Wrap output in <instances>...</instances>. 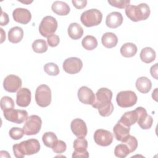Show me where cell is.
Listing matches in <instances>:
<instances>
[{
	"mask_svg": "<svg viewBox=\"0 0 158 158\" xmlns=\"http://www.w3.org/2000/svg\"><path fill=\"white\" fill-rule=\"evenodd\" d=\"M12 149L15 157L23 158L25 155L38 153L40 149V144L36 139H29L14 144Z\"/></svg>",
	"mask_w": 158,
	"mask_h": 158,
	"instance_id": "1",
	"label": "cell"
},
{
	"mask_svg": "<svg viewBox=\"0 0 158 158\" xmlns=\"http://www.w3.org/2000/svg\"><path fill=\"white\" fill-rule=\"evenodd\" d=\"M150 13V8L146 3H141L138 6L128 5L125 8L126 15L133 22L146 20L149 17Z\"/></svg>",
	"mask_w": 158,
	"mask_h": 158,
	"instance_id": "2",
	"label": "cell"
},
{
	"mask_svg": "<svg viewBox=\"0 0 158 158\" xmlns=\"http://www.w3.org/2000/svg\"><path fill=\"white\" fill-rule=\"evenodd\" d=\"M102 19V14L96 9H91L83 12L80 16L81 23L86 27L98 25Z\"/></svg>",
	"mask_w": 158,
	"mask_h": 158,
	"instance_id": "3",
	"label": "cell"
},
{
	"mask_svg": "<svg viewBox=\"0 0 158 158\" xmlns=\"http://www.w3.org/2000/svg\"><path fill=\"white\" fill-rule=\"evenodd\" d=\"M35 101L36 104L41 107H46L51 102V91L46 85H41L36 89Z\"/></svg>",
	"mask_w": 158,
	"mask_h": 158,
	"instance_id": "4",
	"label": "cell"
},
{
	"mask_svg": "<svg viewBox=\"0 0 158 158\" xmlns=\"http://www.w3.org/2000/svg\"><path fill=\"white\" fill-rule=\"evenodd\" d=\"M57 28V22L56 19L50 15L44 17L40 25L39 32L43 37H48L54 34Z\"/></svg>",
	"mask_w": 158,
	"mask_h": 158,
	"instance_id": "5",
	"label": "cell"
},
{
	"mask_svg": "<svg viewBox=\"0 0 158 158\" xmlns=\"http://www.w3.org/2000/svg\"><path fill=\"white\" fill-rule=\"evenodd\" d=\"M137 96L133 91H122L116 96V101L118 106L127 108L133 106L137 102Z\"/></svg>",
	"mask_w": 158,
	"mask_h": 158,
	"instance_id": "6",
	"label": "cell"
},
{
	"mask_svg": "<svg viewBox=\"0 0 158 158\" xmlns=\"http://www.w3.org/2000/svg\"><path fill=\"white\" fill-rule=\"evenodd\" d=\"M42 120L36 115L28 117L23 127V130L26 135H34L38 134L41 128Z\"/></svg>",
	"mask_w": 158,
	"mask_h": 158,
	"instance_id": "7",
	"label": "cell"
},
{
	"mask_svg": "<svg viewBox=\"0 0 158 158\" xmlns=\"http://www.w3.org/2000/svg\"><path fill=\"white\" fill-rule=\"evenodd\" d=\"M112 92L107 88H101L98 90L95 95V99L91 105L93 107L98 109L111 102Z\"/></svg>",
	"mask_w": 158,
	"mask_h": 158,
	"instance_id": "8",
	"label": "cell"
},
{
	"mask_svg": "<svg viewBox=\"0 0 158 158\" xmlns=\"http://www.w3.org/2000/svg\"><path fill=\"white\" fill-rule=\"evenodd\" d=\"M4 118L11 122L21 124L27 120L28 117V112L25 110L19 109H10L3 111Z\"/></svg>",
	"mask_w": 158,
	"mask_h": 158,
	"instance_id": "9",
	"label": "cell"
},
{
	"mask_svg": "<svg viewBox=\"0 0 158 158\" xmlns=\"http://www.w3.org/2000/svg\"><path fill=\"white\" fill-rule=\"evenodd\" d=\"M62 67L64 70L67 73L76 74L82 69L83 62L80 59L72 57L64 60Z\"/></svg>",
	"mask_w": 158,
	"mask_h": 158,
	"instance_id": "10",
	"label": "cell"
},
{
	"mask_svg": "<svg viewBox=\"0 0 158 158\" xmlns=\"http://www.w3.org/2000/svg\"><path fill=\"white\" fill-rule=\"evenodd\" d=\"M75 149L72 157H89V153L87 151L88 141L85 138H78L74 140L73 144Z\"/></svg>",
	"mask_w": 158,
	"mask_h": 158,
	"instance_id": "11",
	"label": "cell"
},
{
	"mask_svg": "<svg viewBox=\"0 0 158 158\" xmlns=\"http://www.w3.org/2000/svg\"><path fill=\"white\" fill-rule=\"evenodd\" d=\"M95 143L101 146H107L111 144L113 141V135L110 131L103 130H96L94 133Z\"/></svg>",
	"mask_w": 158,
	"mask_h": 158,
	"instance_id": "12",
	"label": "cell"
},
{
	"mask_svg": "<svg viewBox=\"0 0 158 158\" xmlns=\"http://www.w3.org/2000/svg\"><path fill=\"white\" fill-rule=\"evenodd\" d=\"M137 114L138 119L137 123L139 126L143 130H148L151 128L153 123L152 117L148 115L146 110L143 107H138L135 109Z\"/></svg>",
	"mask_w": 158,
	"mask_h": 158,
	"instance_id": "13",
	"label": "cell"
},
{
	"mask_svg": "<svg viewBox=\"0 0 158 158\" xmlns=\"http://www.w3.org/2000/svg\"><path fill=\"white\" fill-rule=\"evenodd\" d=\"M3 86L7 92L15 93L21 88L22 80L17 75H9L4 80Z\"/></svg>",
	"mask_w": 158,
	"mask_h": 158,
	"instance_id": "14",
	"label": "cell"
},
{
	"mask_svg": "<svg viewBox=\"0 0 158 158\" xmlns=\"http://www.w3.org/2000/svg\"><path fill=\"white\" fill-rule=\"evenodd\" d=\"M73 133L78 138H85L88 133L86 123L81 118L73 119L70 124Z\"/></svg>",
	"mask_w": 158,
	"mask_h": 158,
	"instance_id": "15",
	"label": "cell"
},
{
	"mask_svg": "<svg viewBox=\"0 0 158 158\" xmlns=\"http://www.w3.org/2000/svg\"><path fill=\"white\" fill-rule=\"evenodd\" d=\"M78 98L79 101L85 104L92 105L95 99V95L89 88L83 86L78 90Z\"/></svg>",
	"mask_w": 158,
	"mask_h": 158,
	"instance_id": "16",
	"label": "cell"
},
{
	"mask_svg": "<svg viewBox=\"0 0 158 158\" xmlns=\"http://www.w3.org/2000/svg\"><path fill=\"white\" fill-rule=\"evenodd\" d=\"M31 93L27 88H20L17 93L16 104L17 106L25 107L29 106L31 102Z\"/></svg>",
	"mask_w": 158,
	"mask_h": 158,
	"instance_id": "17",
	"label": "cell"
},
{
	"mask_svg": "<svg viewBox=\"0 0 158 158\" xmlns=\"http://www.w3.org/2000/svg\"><path fill=\"white\" fill-rule=\"evenodd\" d=\"M14 20L22 24H27L31 19V12L25 8H17L12 12Z\"/></svg>",
	"mask_w": 158,
	"mask_h": 158,
	"instance_id": "18",
	"label": "cell"
},
{
	"mask_svg": "<svg viewBox=\"0 0 158 158\" xmlns=\"http://www.w3.org/2000/svg\"><path fill=\"white\" fill-rule=\"evenodd\" d=\"M130 127L125 125L119 121L113 128L114 134L116 139L121 142H123L130 135Z\"/></svg>",
	"mask_w": 158,
	"mask_h": 158,
	"instance_id": "19",
	"label": "cell"
},
{
	"mask_svg": "<svg viewBox=\"0 0 158 158\" xmlns=\"http://www.w3.org/2000/svg\"><path fill=\"white\" fill-rule=\"evenodd\" d=\"M123 17L118 12H112L109 13L106 19L107 27L110 28H116L120 26L123 22Z\"/></svg>",
	"mask_w": 158,
	"mask_h": 158,
	"instance_id": "20",
	"label": "cell"
},
{
	"mask_svg": "<svg viewBox=\"0 0 158 158\" xmlns=\"http://www.w3.org/2000/svg\"><path fill=\"white\" fill-rule=\"evenodd\" d=\"M51 9L55 14L60 16L67 15L70 11L69 6L65 2L61 1H56L54 2L52 4Z\"/></svg>",
	"mask_w": 158,
	"mask_h": 158,
	"instance_id": "21",
	"label": "cell"
},
{
	"mask_svg": "<svg viewBox=\"0 0 158 158\" xmlns=\"http://www.w3.org/2000/svg\"><path fill=\"white\" fill-rule=\"evenodd\" d=\"M23 37V30L20 27H14L8 31V40L14 44L21 41Z\"/></svg>",
	"mask_w": 158,
	"mask_h": 158,
	"instance_id": "22",
	"label": "cell"
},
{
	"mask_svg": "<svg viewBox=\"0 0 158 158\" xmlns=\"http://www.w3.org/2000/svg\"><path fill=\"white\" fill-rule=\"evenodd\" d=\"M136 89L141 93H148L151 89L152 83L151 80L146 77L138 78L135 83Z\"/></svg>",
	"mask_w": 158,
	"mask_h": 158,
	"instance_id": "23",
	"label": "cell"
},
{
	"mask_svg": "<svg viewBox=\"0 0 158 158\" xmlns=\"http://www.w3.org/2000/svg\"><path fill=\"white\" fill-rule=\"evenodd\" d=\"M101 42L104 47L110 49L117 44L118 38L115 34L112 32H106L102 36Z\"/></svg>",
	"mask_w": 158,
	"mask_h": 158,
	"instance_id": "24",
	"label": "cell"
},
{
	"mask_svg": "<svg viewBox=\"0 0 158 158\" xmlns=\"http://www.w3.org/2000/svg\"><path fill=\"white\" fill-rule=\"evenodd\" d=\"M68 35L72 40H78L83 35V29L78 23H72L68 27Z\"/></svg>",
	"mask_w": 158,
	"mask_h": 158,
	"instance_id": "25",
	"label": "cell"
},
{
	"mask_svg": "<svg viewBox=\"0 0 158 158\" xmlns=\"http://www.w3.org/2000/svg\"><path fill=\"white\" fill-rule=\"evenodd\" d=\"M137 119L138 114L136 110H134L125 112L118 121L127 127H130L137 122Z\"/></svg>",
	"mask_w": 158,
	"mask_h": 158,
	"instance_id": "26",
	"label": "cell"
},
{
	"mask_svg": "<svg viewBox=\"0 0 158 158\" xmlns=\"http://www.w3.org/2000/svg\"><path fill=\"white\" fill-rule=\"evenodd\" d=\"M156 57V54L155 51L150 47H146L141 51L140 59L146 64H149L153 62L155 60Z\"/></svg>",
	"mask_w": 158,
	"mask_h": 158,
	"instance_id": "27",
	"label": "cell"
},
{
	"mask_svg": "<svg viewBox=\"0 0 158 158\" xmlns=\"http://www.w3.org/2000/svg\"><path fill=\"white\" fill-rule=\"evenodd\" d=\"M137 47L133 43H126L120 48V54L125 57H131L137 52Z\"/></svg>",
	"mask_w": 158,
	"mask_h": 158,
	"instance_id": "28",
	"label": "cell"
},
{
	"mask_svg": "<svg viewBox=\"0 0 158 158\" xmlns=\"http://www.w3.org/2000/svg\"><path fill=\"white\" fill-rule=\"evenodd\" d=\"M81 44L84 49L91 51L98 46V41L94 36L92 35H87L82 40Z\"/></svg>",
	"mask_w": 158,
	"mask_h": 158,
	"instance_id": "29",
	"label": "cell"
},
{
	"mask_svg": "<svg viewBox=\"0 0 158 158\" xmlns=\"http://www.w3.org/2000/svg\"><path fill=\"white\" fill-rule=\"evenodd\" d=\"M32 49L36 53H44L48 50V44L44 40L38 39L32 43Z\"/></svg>",
	"mask_w": 158,
	"mask_h": 158,
	"instance_id": "30",
	"label": "cell"
},
{
	"mask_svg": "<svg viewBox=\"0 0 158 158\" xmlns=\"http://www.w3.org/2000/svg\"><path fill=\"white\" fill-rule=\"evenodd\" d=\"M129 154L130 151L126 144L122 143L117 145L114 149V154L116 157L119 158H125Z\"/></svg>",
	"mask_w": 158,
	"mask_h": 158,
	"instance_id": "31",
	"label": "cell"
},
{
	"mask_svg": "<svg viewBox=\"0 0 158 158\" xmlns=\"http://www.w3.org/2000/svg\"><path fill=\"white\" fill-rule=\"evenodd\" d=\"M42 140L46 146L51 148L53 144L56 142V141L57 140V138L55 133L53 132L48 131L44 133L42 137Z\"/></svg>",
	"mask_w": 158,
	"mask_h": 158,
	"instance_id": "32",
	"label": "cell"
},
{
	"mask_svg": "<svg viewBox=\"0 0 158 158\" xmlns=\"http://www.w3.org/2000/svg\"><path fill=\"white\" fill-rule=\"evenodd\" d=\"M1 108L2 111L12 109L14 108V102L9 96H3L1 99Z\"/></svg>",
	"mask_w": 158,
	"mask_h": 158,
	"instance_id": "33",
	"label": "cell"
},
{
	"mask_svg": "<svg viewBox=\"0 0 158 158\" xmlns=\"http://www.w3.org/2000/svg\"><path fill=\"white\" fill-rule=\"evenodd\" d=\"M122 143L127 145L128 147L130 152H133L138 147V141L136 138L131 135H129L123 142Z\"/></svg>",
	"mask_w": 158,
	"mask_h": 158,
	"instance_id": "34",
	"label": "cell"
},
{
	"mask_svg": "<svg viewBox=\"0 0 158 158\" xmlns=\"http://www.w3.org/2000/svg\"><path fill=\"white\" fill-rule=\"evenodd\" d=\"M44 70L48 75L51 76H56L59 73V67L52 62L46 64L44 66Z\"/></svg>",
	"mask_w": 158,
	"mask_h": 158,
	"instance_id": "35",
	"label": "cell"
},
{
	"mask_svg": "<svg viewBox=\"0 0 158 158\" xmlns=\"http://www.w3.org/2000/svg\"><path fill=\"white\" fill-rule=\"evenodd\" d=\"M99 114L102 117H108L114 111L113 104L110 102L98 109Z\"/></svg>",
	"mask_w": 158,
	"mask_h": 158,
	"instance_id": "36",
	"label": "cell"
},
{
	"mask_svg": "<svg viewBox=\"0 0 158 158\" xmlns=\"http://www.w3.org/2000/svg\"><path fill=\"white\" fill-rule=\"evenodd\" d=\"M24 134L25 133L23 130L19 127H13L9 131V135L10 137L15 140L21 139L23 136Z\"/></svg>",
	"mask_w": 158,
	"mask_h": 158,
	"instance_id": "37",
	"label": "cell"
},
{
	"mask_svg": "<svg viewBox=\"0 0 158 158\" xmlns=\"http://www.w3.org/2000/svg\"><path fill=\"white\" fill-rule=\"evenodd\" d=\"M67 148L66 144L64 141L62 140H57L56 142L53 144V145L51 147V149L55 153L60 154L63 153L65 151Z\"/></svg>",
	"mask_w": 158,
	"mask_h": 158,
	"instance_id": "38",
	"label": "cell"
},
{
	"mask_svg": "<svg viewBox=\"0 0 158 158\" xmlns=\"http://www.w3.org/2000/svg\"><path fill=\"white\" fill-rule=\"evenodd\" d=\"M108 3L114 7L123 9L126 8L128 5H130V1L129 0H109Z\"/></svg>",
	"mask_w": 158,
	"mask_h": 158,
	"instance_id": "39",
	"label": "cell"
},
{
	"mask_svg": "<svg viewBox=\"0 0 158 158\" xmlns=\"http://www.w3.org/2000/svg\"><path fill=\"white\" fill-rule=\"evenodd\" d=\"M47 41L49 46L56 47L59 44L60 38L58 35L54 33L47 37Z\"/></svg>",
	"mask_w": 158,
	"mask_h": 158,
	"instance_id": "40",
	"label": "cell"
},
{
	"mask_svg": "<svg viewBox=\"0 0 158 158\" xmlns=\"http://www.w3.org/2000/svg\"><path fill=\"white\" fill-rule=\"evenodd\" d=\"M72 2L74 7L78 9H81L86 7L87 4L86 0H73Z\"/></svg>",
	"mask_w": 158,
	"mask_h": 158,
	"instance_id": "41",
	"label": "cell"
},
{
	"mask_svg": "<svg viewBox=\"0 0 158 158\" xmlns=\"http://www.w3.org/2000/svg\"><path fill=\"white\" fill-rule=\"evenodd\" d=\"M9 22V16L7 13L4 12L1 10V22L0 24L1 26H4L6 25Z\"/></svg>",
	"mask_w": 158,
	"mask_h": 158,
	"instance_id": "42",
	"label": "cell"
},
{
	"mask_svg": "<svg viewBox=\"0 0 158 158\" xmlns=\"http://www.w3.org/2000/svg\"><path fill=\"white\" fill-rule=\"evenodd\" d=\"M150 73L151 76L156 80H157V64H155L151 67Z\"/></svg>",
	"mask_w": 158,
	"mask_h": 158,
	"instance_id": "43",
	"label": "cell"
},
{
	"mask_svg": "<svg viewBox=\"0 0 158 158\" xmlns=\"http://www.w3.org/2000/svg\"><path fill=\"white\" fill-rule=\"evenodd\" d=\"M0 30H1V43H2L6 39V33H5L4 31L3 30V29L2 28H1Z\"/></svg>",
	"mask_w": 158,
	"mask_h": 158,
	"instance_id": "44",
	"label": "cell"
},
{
	"mask_svg": "<svg viewBox=\"0 0 158 158\" xmlns=\"http://www.w3.org/2000/svg\"><path fill=\"white\" fill-rule=\"evenodd\" d=\"M157 88H156L155 89H154V91L152 92V98L156 101H157Z\"/></svg>",
	"mask_w": 158,
	"mask_h": 158,
	"instance_id": "45",
	"label": "cell"
}]
</instances>
